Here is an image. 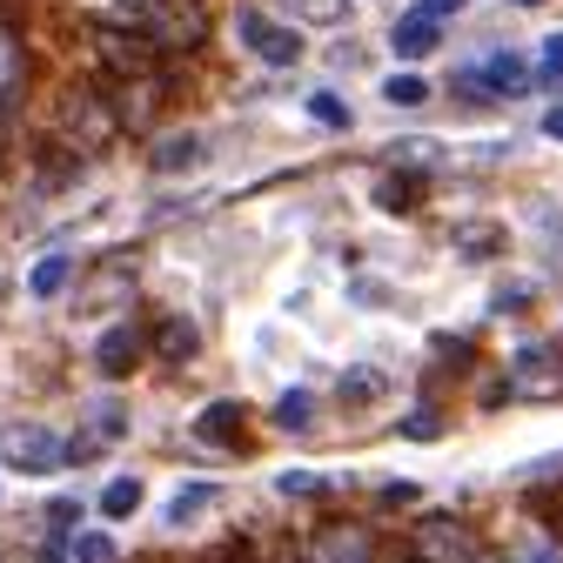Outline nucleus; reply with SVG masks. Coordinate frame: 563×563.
<instances>
[{
    "label": "nucleus",
    "mask_w": 563,
    "mask_h": 563,
    "mask_svg": "<svg viewBox=\"0 0 563 563\" xmlns=\"http://www.w3.org/2000/svg\"><path fill=\"white\" fill-rule=\"evenodd\" d=\"M235 34H242V47H249L255 60H268V67H296V60H302V34H296L289 21H268L262 8H242V14H235Z\"/></svg>",
    "instance_id": "obj_4"
},
{
    "label": "nucleus",
    "mask_w": 563,
    "mask_h": 563,
    "mask_svg": "<svg viewBox=\"0 0 563 563\" xmlns=\"http://www.w3.org/2000/svg\"><path fill=\"white\" fill-rule=\"evenodd\" d=\"M121 289H128V268H101V275H95V289H88L81 302H114Z\"/></svg>",
    "instance_id": "obj_25"
},
{
    "label": "nucleus",
    "mask_w": 563,
    "mask_h": 563,
    "mask_svg": "<svg viewBox=\"0 0 563 563\" xmlns=\"http://www.w3.org/2000/svg\"><path fill=\"white\" fill-rule=\"evenodd\" d=\"M309 114H316L322 128H349V101H342L335 88H316V95H309Z\"/></svg>",
    "instance_id": "obj_22"
},
{
    "label": "nucleus",
    "mask_w": 563,
    "mask_h": 563,
    "mask_svg": "<svg viewBox=\"0 0 563 563\" xmlns=\"http://www.w3.org/2000/svg\"><path fill=\"white\" fill-rule=\"evenodd\" d=\"M530 302V289H523V282H510V289H497V316H517Z\"/></svg>",
    "instance_id": "obj_29"
},
{
    "label": "nucleus",
    "mask_w": 563,
    "mask_h": 563,
    "mask_svg": "<svg viewBox=\"0 0 563 563\" xmlns=\"http://www.w3.org/2000/svg\"><path fill=\"white\" fill-rule=\"evenodd\" d=\"M8 463L41 476V470H60L67 463V443L54 430H41V422H21V430H8Z\"/></svg>",
    "instance_id": "obj_9"
},
{
    "label": "nucleus",
    "mask_w": 563,
    "mask_h": 563,
    "mask_svg": "<svg viewBox=\"0 0 563 563\" xmlns=\"http://www.w3.org/2000/svg\"><path fill=\"white\" fill-rule=\"evenodd\" d=\"M383 389V376H369V369H356V376H342V396H376Z\"/></svg>",
    "instance_id": "obj_28"
},
{
    "label": "nucleus",
    "mask_w": 563,
    "mask_h": 563,
    "mask_svg": "<svg viewBox=\"0 0 563 563\" xmlns=\"http://www.w3.org/2000/svg\"><path fill=\"white\" fill-rule=\"evenodd\" d=\"M275 489H282V497H322L329 483H322L316 470H282V476H275Z\"/></svg>",
    "instance_id": "obj_23"
},
{
    "label": "nucleus",
    "mask_w": 563,
    "mask_h": 563,
    "mask_svg": "<svg viewBox=\"0 0 563 563\" xmlns=\"http://www.w3.org/2000/svg\"><path fill=\"white\" fill-rule=\"evenodd\" d=\"M134 510H141V476H114V483L101 489V517L121 523V517H134Z\"/></svg>",
    "instance_id": "obj_17"
},
{
    "label": "nucleus",
    "mask_w": 563,
    "mask_h": 563,
    "mask_svg": "<svg viewBox=\"0 0 563 563\" xmlns=\"http://www.w3.org/2000/svg\"><path fill=\"white\" fill-rule=\"evenodd\" d=\"M141 349H148V335H141L134 322H114V329L95 342V369H101V376H128V369L141 363Z\"/></svg>",
    "instance_id": "obj_10"
},
{
    "label": "nucleus",
    "mask_w": 563,
    "mask_h": 563,
    "mask_svg": "<svg viewBox=\"0 0 563 563\" xmlns=\"http://www.w3.org/2000/svg\"><path fill=\"white\" fill-rule=\"evenodd\" d=\"M201 134H162L155 148H148V168L155 175H181V168H201Z\"/></svg>",
    "instance_id": "obj_12"
},
{
    "label": "nucleus",
    "mask_w": 563,
    "mask_h": 563,
    "mask_svg": "<svg viewBox=\"0 0 563 563\" xmlns=\"http://www.w3.org/2000/svg\"><path fill=\"white\" fill-rule=\"evenodd\" d=\"M476 563H510V556H476Z\"/></svg>",
    "instance_id": "obj_35"
},
{
    "label": "nucleus",
    "mask_w": 563,
    "mask_h": 563,
    "mask_svg": "<svg viewBox=\"0 0 563 563\" xmlns=\"http://www.w3.org/2000/svg\"><path fill=\"white\" fill-rule=\"evenodd\" d=\"M543 134H550V141H563V108H550V114H543Z\"/></svg>",
    "instance_id": "obj_34"
},
{
    "label": "nucleus",
    "mask_w": 563,
    "mask_h": 563,
    "mask_svg": "<svg viewBox=\"0 0 563 563\" xmlns=\"http://www.w3.org/2000/svg\"><path fill=\"white\" fill-rule=\"evenodd\" d=\"M383 95H389L396 108H422V101H430V81H422V75H389Z\"/></svg>",
    "instance_id": "obj_21"
},
{
    "label": "nucleus",
    "mask_w": 563,
    "mask_h": 563,
    "mask_svg": "<svg viewBox=\"0 0 563 563\" xmlns=\"http://www.w3.org/2000/svg\"><path fill=\"white\" fill-rule=\"evenodd\" d=\"M67 282H75V255H41L34 275H27V296H34V302H54Z\"/></svg>",
    "instance_id": "obj_15"
},
{
    "label": "nucleus",
    "mask_w": 563,
    "mask_h": 563,
    "mask_svg": "<svg viewBox=\"0 0 563 563\" xmlns=\"http://www.w3.org/2000/svg\"><path fill=\"white\" fill-rule=\"evenodd\" d=\"M416 497H422L416 483H383V504H389V510H402V504H416Z\"/></svg>",
    "instance_id": "obj_30"
},
{
    "label": "nucleus",
    "mask_w": 563,
    "mask_h": 563,
    "mask_svg": "<svg viewBox=\"0 0 563 563\" xmlns=\"http://www.w3.org/2000/svg\"><path fill=\"white\" fill-rule=\"evenodd\" d=\"M289 8H296L302 21H322V27H329V21H342V0H289Z\"/></svg>",
    "instance_id": "obj_26"
},
{
    "label": "nucleus",
    "mask_w": 563,
    "mask_h": 563,
    "mask_svg": "<svg viewBox=\"0 0 563 563\" xmlns=\"http://www.w3.org/2000/svg\"><path fill=\"white\" fill-rule=\"evenodd\" d=\"M195 437L201 443H242V402H208L195 416Z\"/></svg>",
    "instance_id": "obj_13"
},
{
    "label": "nucleus",
    "mask_w": 563,
    "mask_h": 563,
    "mask_svg": "<svg viewBox=\"0 0 563 563\" xmlns=\"http://www.w3.org/2000/svg\"><path fill=\"white\" fill-rule=\"evenodd\" d=\"M463 8H470V0H422L416 14H430V21H450V14H463Z\"/></svg>",
    "instance_id": "obj_32"
},
{
    "label": "nucleus",
    "mask_w": 563,
    "mask_h": 563,
    "mask_svg": "<svg viewBox=\"0 0 563 563\" xmlns=\"http://www.w3.org/2000/svg\"><path fill=\"white\" fill-rule=\"evenodd\" d=\"M510 389H517V396H556V389H563V349L523 342L517 356H510Z\"/></svg>",
    "instance_id": "obj_8"
},
{
    "label": "nucleus",
    "mask_w": 563,
    "mask_h": 563,
    "mask_svg": "<svg viewBox=\"0 0 563 563\" xmlns=\"http://www.w3.org/2000/svg\"><path fill=\"white\" fill-rule=\"evenodd\" d=\"M543 81H563V34L543 41Z\"/></svg>",
    "instance_id": "obj_27"
},
{
    "label": "nucleus",
    "mask_w": 563,
    "mask_h": 563,
    "mask_svg": "<svg viewBox=\"0 0 563 563\" xmlns=\"http://www.w3.org/2000/svg\"><path fill=\"white\" fill-rule=\"evenodd\" d=\"M409 556H416V563H476V537H470L456 517H416Z\"/></svg>",
    "instance_id": "obj_6"
},
{
    "label": "nucleus",
    "mask_w": 563,
    "mask_h": 563,
    "mask_svg": "<svg viewBox=\"0 0 563 563\" xmlns=\"http://www.w3.org/2000/svg\"><path fill=\"white\" fill-rule=\"evenodd\" d=\"M302 563H376V537H369L363 523H349V517H335V523H322V530L309 537Z\"/></svg>",
    "instance_id": "obj_7"
},
{
    "label": "nucleus",
    "mask_w": 563,
    "mask_h": 563,
    "mask_svg": "<svg viewBox=\"0 0 563 563\" xmlns=\"http://www.w3.org/2000/svg\"><path fill=\"white\" fill-rule=\"evenodd\" d=\"M88 60L101 67V81H128V75H141V67H155L148 41H141L128 21H95L88 27Z\"/></svg>",
    "instance_id": "obj_2"
},
{
    "label": "nucleus",
    "mask_w": 563,
    "mask_h": 563,
    "mask_svg": "<svg viewBox=\"0 0 563 563\" xmlns=\"http://www.w3.org/2000/svg\"><path fill=\"white\" fill-rule=\"evenodd\" d=\"M389 47H396V60H422V54H437V47H443V21H430V14H409V21H396Z\"/></svg>",
    "instance_id": "obj_11"
},
{
    "label": "nucleus",
    "mask_w": 563,
    "mask_h": 563,
    "mask_svg": "<svg viewBox=\"0 0 563 563\" xmlns=\"http://www.w3.org/2000/svg\"><path fill=\"white\" fill-rule=\"evenodd\" d=\"M208 504H216V483H188V489H175V497H168V523H188Z\"/></svg>",
    "instance_id": "obj_18"
},
{
    "label": "nucleus",
    "mask_w": 563,
    "mask_h": 563,
    "mask_svg": "<svg viewBox=\"0 0 563 563\" xmlns=\"http://www.w3.org/2000/svg\"><path fill=\"white\" fill-rule=\"evenodd\" d=\"M75 563H114V537H101V530L75 537Z\"/></svg>",
    "instance_id": "obj_24"
},
{
    "label": "nucleus",
    "mask_w": 563,
    "mask_h": 563,
    "mask_svg": "<svg viewBox=\"0 0 563 563\" xmlns=\"http://www.w3.org/2000/svg\"><path fill=\"white\" fill-rule=\"evenodd\" d=\"M523 81H530V67H523L510 47H497L483 67H463V75H456L463 101H517V95H523Z\"/></svg>",
    "instance_id": "obj_5"
},
{
    "label": "nucleus",
    "mask_w": 563,
    "mask_h": 563,
    "mask_svg": "<svg viewBox=\"0 0 563 563\" xmlns=\"http://www.w3.org/2000/svg\"><path fill=\"white\" fill-rule=\"evenodd\" d=\"M60 128H67L60 148H75V155H95V148H108V141L121 134V121H114L108 95H95V88H75V95L60 101Z\"/></svg>",
    "instance_id": "obj_3"
},
{
    "label": "nucleus",
    "mask_w": 563,
    "mask_h": 563,
    "mask_svg": "<svg viewBox=\"0 0 563 563\" xmlns=\"http://www.w3.org/2000/svg\"><path fill=\"white\" fill-rule=\"evenodd\" d=\"M195 349H201V329H195L188 316H168V322L155 329V356H162V363H188Z\"/></svg>",
    "instance_id": "obj_14"
},
{
    "label": "nucleus",
    "mask_w": 563,
    "mask_h": 563,
    "mask_svg": "<svg viewBox=\"0 0 563 563\" xmlns=\"http://www.w3.org/2000/svg\"><path fill=\"white\" fill-rule=\"evenodd\" d=\"M416 201H422V181L416 175H383L376 181V208H389V216H409Z\"/></svg>",
    "instance_id": "obj_16"
},
{
    "label": "nucleus",
    "mask_w": 563,
    "mask_h": 563,
    "mask_svg": "<svg viewBox=\"0 0 563 563\" xmlns=\"http://www.w3.org/2000/svg\"><path fill=\"white\" fill-rule=\"evenodd\" d=\"M402 430H409V437H437V416H430V409H416V416L402 422Z\"/></svg>",
    "instance_id": "obj_33"
},
{
    "label": "nucleus",
    "mask_w": 563,
    "mask_h": 563,
    "mask_svg": "<svg viewBox=\"0 0 563 563\" xmlns=\"http://www.w3.org/2000/svg\"><path fill=\"white\" fill-rule=\"evenodd\" d=\"M517 8H543V0H517Z\"/></svg>",
    "instance_id": "obj_36"
},
{
    "label": "nucleus",
    "mask_w": 563,
    "mask_h": 563,
    "mask_svg": "<svg viewBox=\"0 0 563 563\" xmlns=\"http://www.w3.org/2000/svg\"><path fill=\"white\" fill-rule=\"evenodd\" d=\"M128 27L148 41V54L162 67H175V60H195L208 47V27L216 21H208V0H134Z\"/></svg>",
    "instance_id": "obj_1"
},
{
    "label": "nucleus",
    "mask_w": 563,
    "mask_h": 563,
    "mask_svg": "<svg viewBox=\"0 0 563 563\" xmlns=\"http://www.w3.org/2000/svg\"><path fill=\"white\" fill-rule=\"evenodd\" d=\"M497 242H504V229H489V222H470V229H456V249H463L470 262H483V255H497Z\"/></svg>",
    "instance_id": "obj_19"
},
{
    "label": "nucleus",
    "mask_w": 563,
    "mask_h": 563,
    "mask_svg": "<svg viewBox=\"0 0 563 563\" xmlns=\"http://www.w3.org/2000/svg\"><path fill=\"white\" fill-rule=\"evenodd\" d=\"M396 563H416V556H396Z\"/></svg>",
    "instance_id": "obj_37"
},
{
    "label": "nucleus",
    "mask_w": 563,
    "mask_h": 563,
    "mask_svg": "<svg viewBox=\"0 0 563 563\" xmlns=\"http://www.w3.org/2000/svg\"><path fill=\"white\" fill-rule=\"evenodd\" d=\"M275 422H282V430H309V422H316L309 389H289V396H282V402H275Z\"/></svg>",
    "instance_id": "obj_20"
},
{
    "label": "nucleus",
    "mask_w": 563,
    "mask_h": 563,
    "mask_svg": "<svg viewBox=\"0 0 563 563\" xmlns=\"http://www.w3.org/2000/svg\"><path fill=\"white\" fill-rule=\"evenodd\" d=\"M47 517H54V530H75V517H81V504H75V497H60V504H47Z\"/></svg>",
    "instance_id": "obj_31"
}]
</instances>
